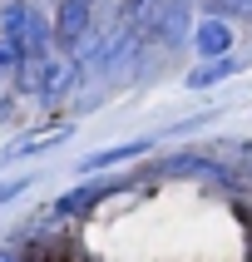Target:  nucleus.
I'll use <instances>...</instances> for the list:
<instances>
[{
    "label": "nucleus",
    "instance_id": "f257e3e1",
    "mask_svg": "<svg viewBox=\"0 0 252 262\" xmlns=\"http://www.w3.org/2000/svg\"><path fill=\"white\" fill-rule=\"evenodd\" d=\"M0 40H10L20 50V59H50L55 55L50 15L35 0H0Z\"/></svg>",
    "mask_w": 252,
    "mask_h": 262
},
{
    "label": "nucleus",
    "instance_id": "f03ea898",
    "mask_svg": "<svg viewBox=\"0 0 252 262\" xmlns=\"http://www.w3.org/2000/svg\"><path fill=\"white\" fill-rule=\"evenodd\" d=\"M133 188V178H84L79 188L70 193H59L55 198V218L59 223H70V218H89V213H99L104 203H114V198H124V193Z\"/></svg>",
    "mask_w": 252,
    "mask_h": 262
},
{
    "label": "nucleus",
    "instance_id": "7ed1b4c3",
    "mask_svg": "<svg viewBox=\"0 0 252 262\" xmlns=\"http://www.w3.org/2000/svg\"><path fill=\"white\" fill-rule=\"evenodd\" d=\"M50 30H55V50L59 55H74V50L84 45V35L94 30V0H59Z\"/></svg>",
    "mask_w": 252,
    "mask_h": 262
},
{
    "label": "nucleus",
    "instance_id": "20e7f679",
    "mask_svg": "<svg viewBox=\"0 0 252 262\" xmlns=\"http://www.w3.org/2000/svg\"><path fill=\"white\" fill-rule=\"evenodd\" d=\"M188 50L198 59H222V55H237V25L233 20H218V15H203L188 35Z\"/></svg>",
    "mask_w": 252,
    "mask_h": 262
},
{
    "label": "nucleus",
    "instance_id": "39448f33",
    "mask_svg": "<svg viewBox=\"0 0 252 262\" xmlns=\"http://www.w3.org/2000/svg\"><path fill=\"white\" fill-rule=\"evenodd\" d=\"M84 79V64L79 59H70V55H59V59H50L44 64V84H40V94L35 99L44 104V109H59V104L74 94V84Z\"/></svg>",
    "mask_w": 252,
    "mask_h": 262
},
{
    "label": "nucleus",
    "instance_id": "423d86ee",
    "mask_svg": "<svg viewBox=\"0 0 252 262\" xmlns=\"http://www.w3.org/2000/svg\"><path fill=\"white\" fill-rule=\"evenodd\" d=\"M148 148H153V139H129V144L89 148L84 159L74 163V173H79V178H99V173H109V168H119V163H129V159H144Z\"/></svg>",
    "mask_w": 252,
    "mask_h": 262
},
{
    "label": "nucleus",
    "instance_id": "0eeeda50",
    "mask_svg": "<svg viewBox=\"0 0 252 262\" xmlns=\"http://www.w3.org/2000/svg\"><path fill=\"white\" fill-rule=\"evenodd\" d=\"M193 5L188 0H163V15H158V30H153V45H158L163 55L168 50H183V40L193 35Z\"/></svg>",
    "mask_w": 252,
    "mask_h": 262
},
{
    "label": "nucleus",
    "instance_id": "6e6552de",
    "mask_svg": "<svg viewBox=\"0 0 252 262\" xmlns=\"http://www.w3.org/2000/svg\"><path fill=\"white\" fill-rule=\"evenodd\" d=\"M252 59L247 55H222V59H198L188 74H183V89H218V84H227V79H237V74L247 70Z\"/></svg>",
    "mask_w": 252,
    "mask_h": 262
},
{
    "label": "nucleus",
    "instance_id": "1a4fd4ad",
    "mask_svg": "<svg viewBox=\"0 0 252 262\" xmlns=\"http://www.w3.org/2000/svg\"><path fill=\"white\" fill-rule=\"evenodd\" d=\"M70 134H74V124H55V129H44V134H20V139H10V144L0 148V168L15 163V159H40V154L59 148Z\"/></svg>",
    "mask_w": 252,
    "mask_h": 262
},
{
    "label": "nucleus",
    "instance_id": "9d476101",
    "mask_svg": "<svg viewBox=\"0 0 252 262\" xmlns=\"http://www.w3.org/2000/svg\"><path fill=\"white\" fill-rule=\"evenodd\" d=\"M208 15H218V20H233V25H247L252 20V0H203Z\"/></svg>",
    "mask_w": 252,
    "mask_h": 262
},
{
    "label": "nucleus",
    "instance_id": "9b49d317",
    "mask_svg": "<svg viewBox=\"0 0 252 262\" xmlns=\"http://www.w3.org/2000/svg\"><path fill=\"white\" fill-rule=\"evenodd\" d=\"M30 183H35V173H20V178H0V208L15 203V198H25Z\"/></svg>",
    "mask_w": 252,
    "mask_h": 262
},
{
    "label": "nucleus",
    "instance_id": "f8f14e48",
    "mask_svg": "<svg viewBox=\"0 0 252 262\" xmlns=\"http://www.w3.org/2000/svg\"><path fill=\"white\" fill-rule=\"evenodd\" d=\"M0 262H25V252H15V248H0Z\"/></svg>",
    "mask_w": 252,
    "mask_h": 262
},
{
    "label": "nucleus",
    "instance_id": "ddd939ff",
    "mask_svg": "<svg viewBox=\"0 0 252 262\" xmlns=\"http://www.w3.org/2000/svg\"><path fill=\"white\" fill-rule=\"evenodd\" d=\"M5 114H10V99H0V119H5Z\"/></svg>",
    "mask_w": 252,
    "mask_h": 262
},
{
    "label": "nucleus",
    "instance_id": "4468645a",
    "mask_svg": "<svg viewBox=\"0 0 252 262\" xmlns=\"http://www.w3.org/2000/svg\"><path fill=\"white\" fill-rule=\"evenodd\" d=\"M188 5H193V0H188Z\"/></svg>",
    "mask_w": 252,
    "mask_h": 262
}]
</instances>
